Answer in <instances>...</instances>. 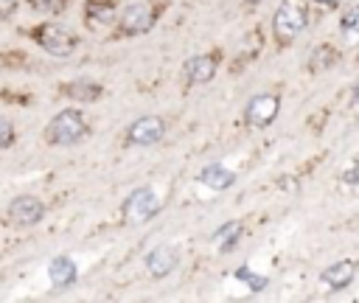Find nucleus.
I'll return each instance as SVG.
<instances>
[{
    "instance_id": "19",
    "label": "nucleus",
    "mask_w": 359,
    "mask_h": 303,
    "mask_svg": "<svg viewBox=\"0 0 359 303\" xmlns=\"http://www.w3.org/2000/svg\"><path fill=\"white\" fill-rule=\"evenodd\" d=\"M236 278H238L241 283H247L252 292H261V289H266V278H264V275H255L250 267H241V269H236Z\"/></svg>"
},
{
    "instance_id": "13",
    "label": "nucleus",
    "mask_w": 359,
    "mask_h": 303,
    "mask_svg": "<svg viewBox=\"0 0 359 303\" xmlns=\"http://www.w3.org/2000/svg\"><path fill=\"white\" fill-rule=\"evenodd\" d=\"M76 264L67 258V255H56L50 264H48V278H50V283L53 286H59V289H65V286H70L73 281H76Z\"/></svg>"
},
{
    "instance_id": "6",
    "label": "nucleus",
    "mask_w": 359,
    "mask_h": 303,
    "mask_svg": "<svg viewBox=\"0 0 359 303\" xmlns=\"http://www.w3.org/2000/svg\"><path fill=\"white\" fill-rule=\"evenodd\" d=\"M154 8L149 3H132L121 11V31L129 34V36H137V34H146L151 31L154 25Z\"/></svg>"
},
{
    "instance_id": "26",
    "label": "nucleus",
    "mask_w": 359,
    "mask_h": 303,
    "mask_svg": "<svg viewBox=\"0 0 359 303\" xmlns=\"http://www.w3.org/2000/svg\"><path fill=\"white\" fill-rule=\"evenodd\" d=\"M247 3H250V6H255V3H261V0H247Z\"/></svg>"
},
{
    "instance_id": "14",
    "label": "nucleus",
    "mask_w": 359,
    "mask_h": 303,
    "mask_svg": "<svg viewBox=\"0 0 359 303\" xmlns=\"http://www.w3.org/2000/svg\"><path fill=\"white\" fill-rule=\"evenodd\" d=\"M331 62H337V50L331 45H317L311 50V56H309V67L311 70H325V67H331Z\"/></svg>"
},
{
    "instance_id": "10",
    "label": "nucleus",
    "mask_w": 359,
    "mask_h": 303,
    "mask_svg": "<svg viewBox=\"0 0 359 303\" xmlns=\"http://www.w3.org/2000/svg\"><path fill=\"white\" fill-rule=\"evenodd\" d=\"M8 216H11V222H17V224H36V222L45 216V205H42L36 196H17V199L8 205Z\"/></svg>"
},
{
    "instance_id": "7",
    "label": "nucleus",
    "mask_w": 359,
    "mask_h": 303,
    "mask_svg": "<svg viewBox=\"0 0 359 303\" xmlns=\"http://www.w3.org/2000/svg\"><path fill=\"white\" fill-rule=\"evenodd\" d=\"M165 135V123L157 115H143L129 126V143L135 146H151Z\"/></svg>"
},
{
    "instance_id": "20",
    "label": "nucleus",
    "mask_w": 359,
    "mask_h": 303,
    "mask_svg": "<svg viewBox=\"0 0 359 303\" xmlns=\"http://www.w3.org/2000/svg\"><path fill=\"white\" fill-rule=\"evenodd\" d=\"M31 6H34V8H39V11L56 14V11H62V8H65V0H31Z\"/></svg>"
},
{
    "instance_id": "4",
    "label": "nucleus",
    "mask_w": 359,
    "mask_h": 303,
    "mask_svg": "<svg viewBox=\"0 0 359 303\" xmlns=\"http://www.w3.org/2000/svg\"><path fill=\"white\" fill-rule=\"evenodd\" d=\"M278 109H280V101L275 93H258L247 101V109H244V121L255 129H264L269 126L275 118H278Z\"/></svg>"
},
{
    "instance_id": "9",
    "label": "nucleus",
    "mask_w": 359,
    "mask_h": 303,
    "mask_svg": "<svg viewBox=\"0 0 359 303\" xmlns=\"http://www.w3.org/2000/svg\"><path fill=\"white\" fill-rule=\"evenodd\" d=\"M177 264H180V252H177L174 244H157V247L146 255V267H149V272H151L154 278H165Z\"/></svg>"
},
{
    "instance_id": "23",
    "label": "nucleus",
    "mask_w": 359,
    "mask_h": 303,
    "mask_svg": "<svg viewBox=\"0 0 359 303\" xmlns=\"http://www.w3.org/2000/svg\"><path fill=\"white\" fill-rule=\"evenodd\" d=\"M14 8H17V3H14V0H0V20L11 17V14H14Z\"/></svg>"
},
{
    "instance_id": "5",
    "label": "nucleus",
    "mask_w": 359,
    "mask_h": 303,
    "mask_svg": "<svg viewBox=\"0 0 359 303\" xmlns=\"http://www.w3.org/2000/svg\"><path fill=\"white\" fill-rule=\"evenodd\" d=\"M36 42H39L48 53H53V56H67V53H73V48H76V36H73L65 25H56V22L39 25V28H36Z\"/></svg>"
},
{
    "instance_id": "3",
    "label": "nucleus",
    "mask_w": 359,
    "mask_h": 303,
    "mask_svg": "<svg viewBox=\"0 0 359 303\" xmlns=\"http://www.w3.org/2000/svg\"><path fill=\"white\" fill-rule=\"evenodd\" d=\"M160 210V196L154 188H135L123 202V219L129 224H143Z\"/></svg>"
},
{
    "instance_id": "1",
    "label": "nucleus",
    "mask_w": 359,
    "mask_h": 303,
    "mask_svg": "<svg viewBox=\"0 0 359 303\" xmlns=\"http://www.w3.org/2000/svg\"><path fill=\"white\" fill-rule=\"evenodd\" d=\"M306 25H309V8L303 0H283L272 17V31L280 42H289L297 34H303Z\"/></svg>"
},
{
    "instance_id": "17",
    "label": "nucleus",
    "mask_w": 359,
    "mask_h": 303,
    "mask_svg": "<svg viewBox=\"0 0 359 303\" xmlns=\"http://www.w3.org/2000/svg\"><path fill=\"white\" fill-rule=\"evenodd\" d=\"M339 28H342V36H348V39L359 36V6H351V8L342 14Z\"/></svg>"
},
{
    "instance_id": "24",
    "label": "nucleus",
    "mask_w": 359,
    "mask_h": 303,
    "mask_svg": "<svg viewBox=\"0 0 359 303\" xmlns=\"http://www.w3.org/2000/svg\"><path fill=\"white\" fill-rule=\"evenodd\" d=\"M353 107H356V109H359V84H356V87H353Z\"/></svg>"
},
{
    "instance_id": "15",
    "label": "nucleus",
    "mask_w": 359,
    "mask_h": 303,
    "mask_svg": "<svg viewBox=\"0 0 359 303\" xmlns=\"http://www.w3.org/2000/svg\"><path fill=\"white\" fill-rule=\"evenodd\" d=\"M109 20H112V3H90V6H87V22H90L93 28L107 25Z\"/></svg>"
},
{
    "instance_id": "18",
    "label": "nucleus",
    "mask_w": 359,
    "mask_h": 303,
    "mask_svg": "<svg viewBox=\"0 0 359 303\" xmlns=\"http://www.w3.org/2000/svg\"><path fill=\"white\" fill-rule=\"evenodd\" d=\"M238 236H241V222H227V224H222V227L213 233V241H219V244L230 247Z\"/></svg>"
},
{
    "instance_id": "11",
    "label": "nucleus",
    "mask_w": 359,
    "mask_h": 303,
    "mask_svg": "<svg viewBox=\"0 0 359 303\" xmlns=\"http://www.w3.org/2000/svg\"><path fill=\"white\" fill-rule=\"evenodd\" d=\"M353 275H356V264L353 261H337V264H328L323 272H320V278H323V283L325 286H331V289H345L351 281H353Z\"/></svg>"
},
{
    "instance_id": "25",
    "label": "nucleus",
    "mask_w": 359,
    "mask_h": 303,
    "mask_svg": "<svg viewBox=\"0 0 359 303\" xmlns=\"http://www.w3.org/2000/svg\"><path fill=\"white\" fill-rule=\"evenodd\" d=\"M314 3H320V6H337L339 0H314Z\"/></svg>"
},
{
    "instance_id": "2",
    "label": "nucleus",
    "mask_w": 359,
    "mask_h": 303,
    "mask_svg": "<svg viewBox=\"0 0 359 303\" xmlns=\"http://www.w3.org/2000/svg\"><path fill=\"white\" fill-rule=\"evenodd\" d=\"M87 135V123L84 118L76 112V109H62L50 123H48V132L45 137L56 146H70V143H79L81 137Z\"/></svg>"
},
{
    "instance_id": "12",
    "label": "nucleus",
    "mask_w": 359,
    "mask_h": 303,
    "mask_svg": "<svg viewBox=\"0 0 359 303\" xmlns=\"http://www.w3.org/2000/svg\"><path fill=\"white\" fill-rule=\"evenodd\" d=\"M196 180H199L202 185L213 188V191H224V188H230V185L236 182V174H233L227 166H222V163H210V166H205V168L196 174Z\"/></svg>"
},
{
    "instance_id": "21",
    "label": "nucleus",
    "mask_w": 359,
    "mask_h": 303,
    "mask_svg": "<svg viewBox=\"0 0 359 303\" xmlns=\"http://www.w3.org/2000/svg\"><path fill=\"white\" fill-rule=\"evenodd\" d=\"M11 140H14V129H11V123L6 118H0V149H6Z\"/></svg>"
},
{
    "instance_id": "16",
    "label": "nucleus",
    "mask_w": 359,
    "mask_h": 303,
    "mask_svg": "<svg viewBox=\"0 0 359 303\" xmlns=\"http://www.w3.org/2000/svg\"><path fill=\"white\" fill-rule=\"evenodd\" d=\"M98 93H101V87L95 81H73L67 87V95L79 98V101H93V98H98Z\"/></svg>"
},
{
    "instance_id": "22",
    "label": "nucleus",
    "mask_w": 359,
    "mask_h": 303,
    "mask_svg": "<svg viewBox=\"0 0 359 303\" xmlns=\"http://www.w3.org/2000/svg\"><path fill=\"white\" fill-rule=\"evenodd\" d=\"M342 182H345V185H356V182H359V160H356L351 168L342 171Z\"/></svg>"
},
{
    "instance_id": "8",
    "label": "nucleus",
    "mask_w": 359,
    "mask_h": 303,
    "mask_svg": "<svg viewBox=\"0 0 359 303\" xmlns=\"http://www.w3.org/2000/svg\"><path fill=\"white\" fill-rule=\"evenodd\" d=\"M213 76H216V56H213V53L191 56V59L182 65V79H185L188 84H208Z\"/></svg>"
}]
</instances>
